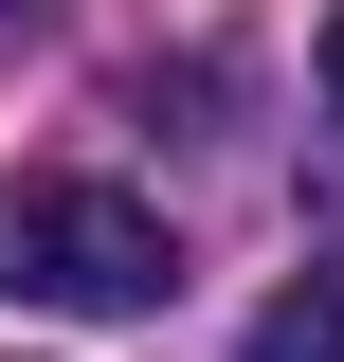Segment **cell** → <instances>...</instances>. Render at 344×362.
Masks as SVG:
<instances>
[{
	"label": "cell",
	"mask_w": 344,
	"mask_h": 362,
	"mask_svg": "<svg viewBox=\"0 0 344 362\" xmlns=\"http://www.w3.org/2000/svg\"><path fill=\"white\" fill-rule=\"evenodd\" d=\"M254 362H344V290H326V272L254 308Z\"/></svg>",
	"instance_id": "obj_2"
},
{
	"label": "cell",
	"mask_w": 344,
	"mask_h": 362,
	"mask_svg": "<svg viewBox=\"0 0 344 362\" xmlns=\"http://www.w3.org/2000/svg\"><path fill=\"white\" fill-rule=\"evenodd\" d=\"M326 109H344V18H326Z\"/></svg>",
	"instance_id": "obj_3"
},
{
	"label": "cell",
	"mask_w": 344,
	"mask_h": 362,
	"mask_svg": "<svg viewBox=\"0 0 344 362\" xmlns=\"http://www.w3.org/2000/svg\"><path fill=\"white\" fill-rule=\"evenodd\" d=\"M0 290L109 326V308H164L181 254H164V218H145L127 181H18V199H0Z\"/></svg>",
	"instance_id": "obj_1"
},
{
	"label": "cell",
	"mask_w": 344,
	"mask_h": 362,
	"mask_svg": "<svg viewBox=\"0 0 344 362\" xmlns=\"http://www.w3.org/2000/svg\"><path fill=\"white\" fill-rule=\"evenodd\" d=\"M0 37H18V0H0Z\"/></svg>",
	"instance_id": "obj_4"
}]
</instances>
